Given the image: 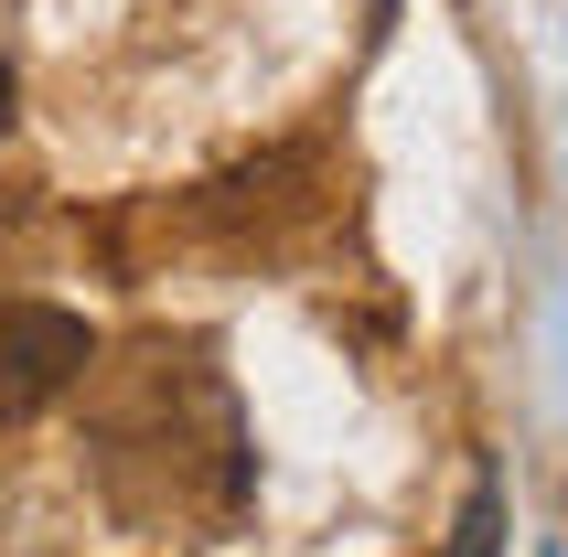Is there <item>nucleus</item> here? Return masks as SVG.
<instances>
[{
    "label": "nucleus",
    "instance_id": "4",
    "mask_svg": "<svg viewBox=\"0 0 568 557\" xmlns=\"http://www.w3.org/2000/svg\"><path fill=\"white\" fill-rule=\"evenodd\" d=\"M440 557H494V494H473V504H462V536H450Z\"/></svg>",
    "mask_w": 568,
    "mask_h": 557
},
{
    "label": "nucleus",
    "instance_id": "2",
    "mask_svg": "<svg viewBox=\"0 0 568 557\" xmlns=\"http://www.w3.org/2000/svg\"><path fill=\"white\" fill-rule=\"evenodd\" d=\"M333 172H322V151H257V161H236V172H215V183H193L183 193V215L204 225V236H225V247H290L301 225L333 204Z\"/></svg>",
    "mask_w": 568,
    "mask_h": 557
},
{
    "label": "nucleus",
    "instance_id": "5",
    "mask_svg": "<svg viewBox=\"0 0 568 557\" xmlns=\"http://www.w3.org/2000/svg\"><path fill=\"white\" fill-rule=\"evenodd\" d=\"M11 108H22V75H11V64H0V129H11Z\"/></svg>",
    "mask_w": 568,
    "mask_h": 557
},
{
    "label": "nucleus",
    "instance_id": "6",
    "mask_svg": "<svg viewBox=\"0 0 568 557\" xmlns=\"http://www.w3.org/2000/svg\"><path fill=\"white\" fill-rule=\"evenodd\" d=\"M0 11H11V0H0Z\"/></svg>",
    "mask_w": 568,
    "mask_h": 557
},
{
    "label": "nucleus",
    "instance_id": "3",
    "mask_svg": "<svg viewBox=\"0 0 568 557\" xmlns=\"http://www.w3.org/2000/svg\"><path fill=\"white\" fill-rule=\"evenodd\" d=\"M97 375V333L87 311H54V301H0V429H22L64 386Z\"/></svg>",
    "mask_w": 568,
    "mask_h": 557
},
{
    "label": "nucleus",
    "instance_id": "1",
    "mask_svg": "<svg viewBox=\"0 0 568 557\" xmlns=\"http://www.w3.org/2000/svg\"><path fill=\"white\" fill-rule=\"evenodd\" d=\"M97 483H108L119 515H151V526L204 515V504L225 515V504L247 494L236 397L204 375V354L151 343V375H140L129 397H108V418H97Z\"/></svg>",
    "mask_w": 568,
    "mask_h": 557
}]
</instances>
